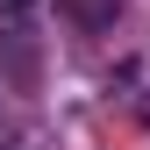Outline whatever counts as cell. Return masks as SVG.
<instances>
[{
  "label": "cell",
  "mask_w": 150,
  "mask_h": 150,
  "mask_svg": "<svg viewBox=\"0 0 150 150\" xmlns=\"http://www.w3.org/2000/svg\"><path fill=\"white\" fill-rule=\"evenodd\" d=\"M71 14H79L86 29H115V14H122V0H64Z\"/></svg>",
  "instance_id": "1"
},
{
  "label": "cell",
  "mask_w": 150,
  "mask_h": 150,
  "mask_svg": "<svg viewBox=\"0 0 150 150\" xmlns=\"http://www.w3.org/2000/svg\"><path fill=\"white\" fill-rule=\"evenodd\" d=\"M36 7V0H0V14H29Z\"/></svg>",
  "instance_id": "2"
}]
</instances>
